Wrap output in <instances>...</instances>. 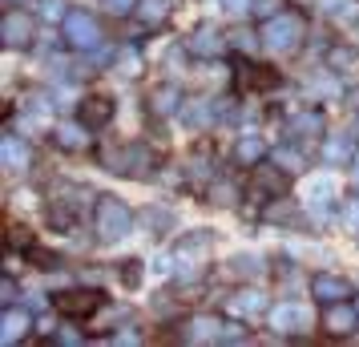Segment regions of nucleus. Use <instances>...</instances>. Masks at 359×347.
Masks as SVG:
<instances>
[{"instance_id":"f257e3e1","label":"nucleus","mask_w":359,"mask_h":347,"mask_svg":"<svg viewBox=\"0 0 359 347\" xmlns=\"http://www.w3.org/2000/svg\"><path fill=\"white\" fill-rule=\"evenodd\" d=\"M262 36H266L271 49H294L303 41V17L299 13H275V17L266 20Z\"/></svg>"},{"instance_id":"f03ea898","label":"nucleus","mask_w":359,"mask_h":347,"mask_svg":"<svg viewBox=\"0 0 359 347\" xmlns=\"http://www.w3.org/2000/svg\"><path fill=\"white\" fill-rule=\"evenodd\" d=\"M97 231H101V238H121V234L130 231V206L126 202H117V198H105L97 202Z\"/></svg>"},{"instance_id":"7ed1b4c3","label":"nucleus","mask_w":359,"mask_h":347,"mask_svg":"<svg viewBox=\"0 0 359 347\" xmlns=\"http://www.w3.org/2000/svg\"><path fill=\"white\" fill-rule=\"evenodd\" d=\"M65 41L73 49H93L101 41V29L93 17H85V13H69L65 17Z\"/></svg>"},{"instance_id":"20e7f679","label":"nucleus","mask_w":359,"mask_h":347,"mask_svg":"<svg viewBox=\"0 0 359 347\" xmlns=\"http://www.w3.org/2000/svg\"><path fill=\"white\" fill-rule=\"evenodd\" d=\"M234 85L238 89H275L278 85V73L275 69H266V65H250V61H243L238 57V69H234Z\"/></svg>"},{"instance_id":"39448f33","label":"nucleus","mask_w":359,"mask_h":347,"mask_svg":"<svg viewBox=\"0 0 359 347\" xmlns=\"http://www.w3.org/2000/svg\"><path fill=\"white\" fill-rule=\"evenodd\" d=\"M101 307V291H65L57 295V311L69 315V319H85Z\"/></svg>"},{"instance_id":"423d86ee","label":"nucleus","mask_w":359,"mask_h":347,"mask_svg":"<svg viewBox=\"0 0 359 347\" xmlns=\"http://www.w3.org/2000/svg\"><path fill=\"white\" fill-rule=\"evenodd\" d=\"M81 125L85 130H101V125H109V117H114V101L109 97H101V93H93V97H85L81 101Z\"/></svg>"},{"instance_id":"0eeeda50","label":"nucleus","mask_w":359,"mask_h":347,"mask_svg":"<svg viewBox=\"0 0 359 347\" xmlns=\"http://www.w3.org/2000/svg\"><path fill=\"white\" fill-rule=\"evenodd\" d=\"M0 33H4V45L20 49V45H29V36H33V17H29V13H4Z\"/></svg>"},{"instance_id":"6e6552de","label":"nucleus","mask_w":359,"mask_h":347,"mask_svg":"<svg viewBox=\"0 0 359 347\" xmlns=\"http://www.w3.org/2000/svg\"><path fill=\"white\" fill-rule=\"evenodd\" d=\"M311 291H315V299H319V303H343V299L351 295V283L339 279V275H315Z\"/></svg>"},{"instance_id":"1a4fd4ad","label":"nucleus","mask_w":359,"mask_h":347,"mask_svg":"<svg viewBox=\"0 0 359 347\" xmlns=\"http://www.w3.org/2000/svg\"><path fill=\"white\" fill-rule=\"evenodd\" d=\"M222 49H226V41L214 33V25H202V29L190 36V53H194V57H218Z\"/></svg>"},{"instance_id":"9d476101","label":"nucleus","mask_w":359,"mask_h":347,"mask_svg":"<svg viewBox=\"0 0 359 347\" xmlns=\"http://www.w3.org/2000/svg\"><path fill=\"white\" fill-rule=\"evenodd\" d=\"M355 311H359V307H355ZM355 311H351V307H343V303H331L323 327L331 331V335H347V331L355 327Z\"/></svg>"},{"instance_id":"9b49d317","label":"nucleus","mask_w":359,"mask_h":347,"mask_svg":"<svg viewBox=\"0 0 359 347\" xmlns=\"http://www.w3.org/2000/svg\"><path fill=\"white\" fill-rule=\"evenodd\" d=\"M222 335H226V327H222L218 319H210V315L194 319L190 331H186V339H194V343H210V339H222Z\"/></svg>"},{"instance_id":"f8f14e48","label":"nucleus","mask_w":359,"mask_h":347,"mask_svg":"<svg viewBox=\"0 0 359 347\" xmlns=\"http://www.w3.org/2000/svg\"><path fill=\"white\" fill-rule=\"evenodd\" d=\"M25 327H29V315L25 311H8L4 319H0V339H4V343H17L20 335H25Z\"/></svg>"},{"instance_id":"ddd939ff","label":"nucleus","mask_w":359,"mask_h":347,"mask_svg":"<svg viewBox=\"0 0 359 347\" xmlns=\"http://www.w3.org/2000/svg\"><path fill=\"white\" fill-rule=\"evenodd\" d=\"M0 158L8 162V170H25V165H29V149L20 146L17 137H4V142H0Z\"/></svg>"},{"instance_id":"4468645a","label":"nucleus","mask_w":359,"mask_h":347,"mask_svg":"<svg viewBox=\"0 0 359 347\" xmlns=\"http://www.w3.org/2000/svg\"><path fill=\"white\" fill-rule=\"evenodd\" d=\"M271 323H275L278 331H291V323H307V311H303V307H291V303H283V307L271 311Z\"/></svg>"},{"instance_id":"2eb2a0df","label":"nucleus","mask_w":359,"mask_h":347,"mask_svg":"<svg viewBox=\"0 0 359 347\" xmlns=\"http://www.w3.org/2000/svg\"><path fill=\"white\" fill-rule=\"evenodd\" d=\"M287 170L278 165V170H271V165H259V174H255V186H266L271 194H283L287 190V178H283Z\"/></svg>"},{"instance_id":"dca6fc26","label":"nucleus","mask_w":359,"mask_h":347,"mask_svg":"<svg viewBox=\"0 0 359 347\" xmlns=\"http://www.w3.org/2000/svg\"><path fill=\"white\" fill-rule=\"evenodd\" d=\"M262 307H266V299L255 295V291H246V295H234V299H230V311H234V315H259Z\"/></svg>"},{"instance_id":"f3484780","label":"nucleus","mask_w":359,"mask_h":347,"mask_svg":"<svg viewBox=\"0 0 359 347\" xmlns=\"http://www.w3.org/2000/svg\"><path fill=\"white\" fill-rule=\"evenodd\" d=\"M174 105H178V89H174V85H165V89L154 93V114L170 117V114H174Z\"/></svg>"},{"instance_id":"a211bd4d","label":"nucleus","mask_w":359,"mask_h":347,"mask_svg":"<svg viewBox=\"0 0 359 347\" xmlns=\"http://www.w3.org/2000/svg\"><path fill=\"white\" fill-rule=\"evenodd\" d=\"M238 158H243V162H259V158H262V142L246 133L243 142H238Z\"/></svg>"},{"instance_id":"6ab92c4d","label":"nucleus","mask_w":359,"mask_h":347,"mask_svg":"<svg viewBox=\"0 0 359 347\" xmlns=\"http://www.w3.org/2000/svg\"><path fill=\"white\" fill-rule=\"evenodd\" d=\"M57 142H61V146H69V149H81V146H85L81 125H65V130L57 133Z\"/></svg>"},{"instance_id":"aec40b11","label":"nucleus","mask_w":359,"mask_h":347,"mask_svg":"<svg viewBox=\"0 0 359 347\" xmlns=\"http://www.w3.org/2000/svg\"><path fill=\"white\" fill-rule=\"evenodd\" d=\"M186 121H190V125H206V121H210V105H206V101H194V105L186 109Z\"/></svg>"},{"instance_id":"412c9836","label":"nucleus","mask_w":359,"mask_h":347,"mask_svg":"<svg viewBox=\"0 0 359 347\" xmlns=\"http://www.w3.org/2000/svg\"><path fill=\"white\" fill-rule=\"evenodd\" d=\"M275 158H278V165H283L287 174H299V170H303V158H299L294 149H278Z\"/></svg>"},{"instance_id":"4be33fe9","label":"nucleus","mask_w":359,"mask_h":347,"mask_svg":"<svg viewBox=\"0 0 359 347\" xmlns=\"http://www.w3.org/2000/svg\"><path fill=\"white\" fill-rule=\"evenodd\" d=\"M165 8H170L165 0H142V17H146V20H158V17H165Z\"/></svg>"},{"instance_id":"5701e85b","label":"nucleus","mask_w":359,"mask_h":347,"mask_svg":"<svg viewBox=\"0 0 359 347\" xmlns=\"http://www.w3.org/2000/svg\"><path fill=\"white\" fill-rule=\"evenodd\" d=\"M250 8H255V17L271 20V17L278 13V0H250Z\"/></svg>"},{"instance_id":"b1692460","label":"nucleus","mask_w":359,"mask_h":347,"mask_svg":"<svg viewBox=\"0 0 359 347\" xmlns=\"http://www.w3.org/2000/svg\"><path fill=\"white\" fill-rule=\"evenodd\" d=\"M117 69H121V73H142V57H137V53H121V61H117Z\"/></svg>"},{"instance_id":"393cba45","label":"nucleus","mask_w":359,"mask_h":347,"mask_svg":"<svg viewBox=\"0 0 359 347\" xmlns=\"http://www.w3.org/2000/svg\"><path fill=\"white\" fill-rule=\"evenodd\" d=\"M222 8H226L230 17H243L246 8H250V0H222Z\"/></svg>"},{"instance_id":"a878e982","label":"nucleus","mask_w":359,"mask_h":347,"mask_svg":"<svg viewBox=\"0 0 359 347\" xmlns=\"http://www.w3.org/2000/svg\"><path fill=\"white\" fill-rule=\"evenodd\" d=\"M121 279H126V283H130V287H133V283L142 279V266H137V263H133V259H130V263L121 266Z\"/></svg>"},{"instance_id":"bb28decb","label":"nucleus","mask_w":359,"mask_h":347,"mask_svg":"<svg viewBox=\"0 0 359 347\" xmlns=\"http://www.w3.org/2000/svg\"><path fill=\"white\" fill-rule=\"evenodd\" d=\"M101 4H105L109 13H130V8L137 4V0H101Z\"/></svg>"},{"instance_id":"cd10ccee","label":"nucleus","mask_w":359,"mask_h":347,"mask_svg":"<svg viewBox=\"0 0 359 347\" xmlns=\"http://www.w3.org/2000/svg\"><path fill=\"white\" fill-rule=\"evenodd\" d=\"M214 202H234V186H214Z\"/></svg>"},{"instance_id":"c85d7f7f","label":"nucleus","mask_w":359,"mask_h":347,"mask_svg":"<svg viewBox=\"0 0 359 347\" xmlns=\"http://www.w3.org/2000/svg\"><path fill=\"white\" fill-rule=\"evenodd\" d=\"M347 222H351V226H359V206H351V210H347Z\"/></svg>"},{"instance_id":"c756f323","label":"nucleus","mask_w":359,"mask_h":347,"mask_svg":"<svg viewBox=\"0 0 359 347\" xmlns=\"http://www.w3.org/2000/svg\"><path fill=\"white\" fill-rule=\"evenodd\" d=\"M355 186H359V158H355Z\"/></svg>"}]
</instances>
